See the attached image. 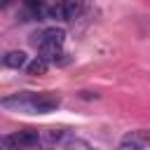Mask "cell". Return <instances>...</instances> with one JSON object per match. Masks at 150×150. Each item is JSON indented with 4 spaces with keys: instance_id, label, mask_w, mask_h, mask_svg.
<instances>
[{
    "instance_id": "52a82bcc",
    "label": "cell",
    "mask_w": 150,
    "mask_h": 150,
    "mask_svg": "<svg viewBox=\"0 0 150 150\" xmlns=\"http://www.w3.org/2000/svg\"><path fill=\"white\" fill-rule=\"evenodd\" d=\"M63 5H66V19H68V21L75 19V16L80 14V9H82V5H80L77 0H63Z\"/></svg>"
},
{
    "instance_id": "277c9868",
    "label": "cell",
    "mask_w": 150,
    "mask_h": 150,
    "mask_svg": "<svg viewBox=\"0 0 150 150\" xmlns=\"http://www.w3.org/2000/svg\"><path fill=\"white\" fill-rule=\"evenodd\" d=\"M59 103H61V98H59V96H54V94H38V96H35L33 112H38V115L52 112V110H56V108H59Z\"/></svg>"
},
{
    "instance_id": "3957f363",
    "label": "cell",
    "mask_w": 150,
    "mask_h": 150,
    "mask_svg": "<svg viewBox=\"0 0 150 150\" xmlns=\"http://www.w3.org/2000/svg\"><path fill=\"white\" fill-rule=\"evenodd\" d=\"M145 145H150V131H145V129L129 131V134L120 141V148H131V150H136V148H145Z\"/></svg>"
},
{
    "instance_id": "6da1fadb",
    "label": "cell",
    "mask_w": 150,
    "mask_h": 150,
    "mask_svg": "<svg viewBox=\"0 0 150 150\" xmlns=\"http://www.w3.org/2000/svg\"><path fill=\"white\" fill-rule=\"evenodd\" d=\"M63 38H66L63 28H56V26H52V28H45V30L40 33V40H38V52H40V56H45L47 61L56 59V56L61 54Z\"/></svg>"
},
{
    "instance_id": "7a4b0ae2",
    "label": "cell",
    "mask_w": 150,
    "mask_h": 150,
    "mask_svg": "<svg viewBox=\"0 0 150 150\" xmlns=\"http://www.w3.org/2000/svg\"><path fill=\"white\" fill-rule=\"evenodd\" d=\"M5 145H16V148H35V145H40L42 141H40V134L38 131H19V134H14V136H7L5 141H2Z\"/></svg>"
},
{
    "instance_id": "8992f818",
    "label": "cell",
    "mask_w": 150,
    "mask_h": 150,
    "mask_svg": "<svg viewBox=\"0 0 150 150\" xmlns=\"http://www.w3.org/2000/svg\"><path fill=\"white\" fill-rule=\"evenodd\" d=\"M47 68H49V61L45 56H35L30 63H26V73L28 75H45Z\"/></svg>"
},
{
    "instance_id": "5b68a950",
    "label": "cell",
    "mask_w": 150,
    "mask_h": 150,
    "mask_svg": "<svg viewBox=\"0 0 150 150\" xmlns=\"http://www.w3.org/2000/svg\"><path fill=\"white\" fill-rule=\"evenodd\" d=\"M2 63L7 66V68H26V63H28V59H26V54L21 52V49H12V52H7L5 56H2Z\"/></svg>"
}]
</instances>
